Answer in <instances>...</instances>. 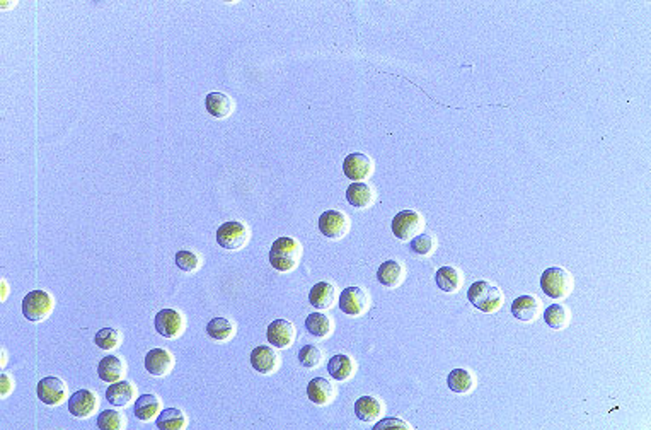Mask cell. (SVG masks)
I'll use <instances>...</instances> for the list:
<instances>
[{
    "label": "cell",
    "mask_w": 651,
    "mask_h": 430,
    "mask_svg": "<svg viewBox=\"0 0 651 430\" xmlns=\"http://www.w3.org/2000/svg\"><path fill=\"white\" fill-rule=\"evenodd\" d=\"M374 171V162L368 155L360 154V152H353V154L346 155L343 162V173L351 181H363Z\"/></svg>",
    "instance_id": "obj_11"
},
{
    "label": "cell",
    "mask_w": 651,
    "mask_h": 430,
    "mask_svg": "<svg viewBox=\"0 0 651 430\" xmlns=\"http://www.w3.org/2000/svg\"><path fill=\"white\" fill-rule=\"evenodd\" d=\"M125 374V362L116 355H108L101 359L97 366V376L104 382H116L123 377Z\"/></svg>",
    "instance_id": "obj_24"
},
{
    "label": "cell",
    "mask_w": 651,
    "mask_h": 430,
    "mask_svg": "<svg viewBox=\"0 0 651 430\" xmlns=\"http://www.w3.org/2000/svg\"><path fill=\"white\" fill-rule=\"evenodd\" d=\"M14 388V381H13V377L9 376V374H6V373H2V376H0V394H2V398H6L7 394L10 393V391H13Z\"/></svg>",
    "instance_id": "obj_39"
},
{
    "label": "cell",
    "mask_w": 651,
    "mask_h": 430,
    "mask_svg": "<svg viewBox=\"0 0 651 430\" xmlns=\"http://www.w3.org/2000/svg\"><path fill=\"white\" fill-rule=\"evenodd\" d=\"M36 394L41 403L48 406H57L65 401L66 384L57 376L43 377L36 386Z\"/></svg>",
    "instance_id": "obj_8"
},
{
    "label": "cell",
    "mask_w": 651,
    "mask_h": 430,
    "mask_svg": "<svg viewBox=\"0 0 651 430\" xmlns=\"http://www.w3.org/2000/svg\"><path fill=\"white\" fill-rule=\"evenodd\" d=\"M249 240V230L246 224L237 221H230L222 224L217 229V244L223 249L235 251V249L244 248Z\"/></svg>",
    "instance_id": "obj_5"
},
{
    "label": "cell",
    "mask_w": 651,
    "mask_h": 430,
    "mask_svg": "<svg viewBox=\"0 0 651 430\" xmlns=\"http://www.w3.org/2000/svg\"><path fill=\"white\" fill-rule=\"evenodd\" d=\"M353 370H355V363H353V361L348 357V355L338 354V355H335V357L329 359L328 373H329V376H331L332 379H336V381H346V379H350Z\"/></svg>",
    "instance_id": "obj_27"
},
{
    "label": "cell",
    "mask_w": 651,
    "mask_h": 430,
    "mask_svg": "<svg viewBox=\"0 0 651 430\" xmlns=\"http://www.w3.org/2000/svg\"><path fill=\"white\" fill-rule=\"evenodd\" d=\"M540 303L536 296H520L512 303V314L519 321L531 323L539 316Z\"/></svg>",
    "instance_id": "obj_16"
},
{
    "label": "cell",
    "mask_w": 651,
    "mask_h": 430,
    "mask_svg": "<svg viewBox=\"0 0 651 430\" xmlns=\"http://www.w3.org/2000/svg\"><path fill=\"white\" fill-rule=\"evenodd\" d=\"M302 246L293 237H278L270 249V263L276 272H292L299 265Z\"/></svg>",
    "instance_id": "obj_1"
},
{
    "label": "cell",
    "mask_w": 651,
    "mask_h": 430,
    "mask_svg": "<svg viewBox=\"0 0 651 430\" xmlns=\"http://www.w3.org/2000/svg\"><path fill=\"white\" fill-rule=\"evenodd\" d=\"M266 338L274 349H287L295 340V326L288 319H274L268 326Z\"/></svg>",
    "instance_id": "obj_12"
},
{
    "label": "cell",
    "mask_w": 651,
    "mask_h": 430,
    "mask_svg": "<svg viewBox=\"0 0 651 430\" xmlns=\"http://www.w3.org/2000/svg\"><path fill=\"white\" fill-rule=\"evenodd\" d=\"M307 396L314 405H328L335 398V386L328 379L316 377L307 384Z\"/></svg>",
    "instance_id": "obj_20"
},
{
    "label": "cell",
    "mask_w": 651,
    "mask_h": 430,
    "mask_svg": "<svg viewBox=\"0 0 651 430\" xmlns=\"http://www.w3.org/2000/svg\"><path fill=\"white\" fill-rule=\"evenodd\" d=\"M468 299L476 310L482 312H496L503 304V292L488 280H477L469 287Z\"/></svg>",
    "instance_id": "obj_2"
},
{
    "label": "cell",
    "mask_w": 651,
    "mask_h": 430,
    "mask_svg": "<svg viewBox=\"0 0 651 430\" xmlns=\"http://www.w3.org/2000/svg\"><path fill=\"white\" fill-rule=\"evenodd\" d=\"M160 408H162V403H160L159 398L155 394L147 393L142 394L139 400L135 401V406H133V413L139 420L142 422H150L152 418H155L160 413Z\"/></svg>",
    "instance_id": "obj_23"
},
{
    "label": "cell",
    "mask_w": 651,
    "mask_h": 430,
    "mask_svg": "<svg viewBox=\"0 0 651 430\" xmlns=\"http://www.w3.org/2000/svg\"><path fill=\"white\" fill-rule=\"evenodd\" d=\"M155 331L164 338H176L183 333L184 330V318L179 311L176 310H162L155 314L154 319Z\"/></svg>",
    "instance_id": "obj_9"
},
{
    "label": "cell",
    "mask_w": 651,
    "mask_h": 430,
    "mask_svg": "<svg viewBox=\"0 0 651 430\" xmlns=\"http://www.w3.org/2000/svg\"><path fill=\"white\" fill-rule=\"evenodd\" d=\"M6 296H7V284H6V280H2V300L6 299Z\"/></svg>",
    "instance_id": "obj_40"
},
{
    "label": "cell",
    "mask_w": 651,
    "mask_h": 430,
    "mask_svg": "<svg viewBox=\"0 0 651 430\" xmlns=\"http://www.w3.org/2000/svg\"><path fill=\"white\" fill-rule=\"evenodd\" d=\"M447 384H449V388L452 389L454 393L465 394L472 389L474 377L468 369H454L450 370L449 377H447Z\"/></svg>",
    "instance_id": "obj_30"
},
{
    "label": "cell",
    "mask_w": 651,
    "mask_h": 430,
    "mask_svg": "<svg viewBox=\"0 0 651 430\" xmlns=\"http://www.w3.org/2000/svg\"><path fill=\"white\" fill-rule=\"evenodd\" d=\"M205 108L214 118L223 120L232 115L234 101L227 95H223V92H210L205 97Z\"/></svg>",
    "instance_id": "obj_21"
},
{
    "label": "cell",
    "mask_w": 651,
    "mask_h": 430,
    "mask_svg": "<svg viewBox=\"0 0 651 430\" xmlns=\"http://www.w3.org/2000/svg\"><path fill=\"white\" fill-rule=\"evenodd\" d=\"M234 331V323L227 318H214L206 324V335L217 342H225V340L232 338Z\"/></svg>",
    "instance_id": "obj_31"
},
{
    "label": "cell",
    "mask_w": 651,
    "mask_h": 430,
    "mask_svg": "<svg viewBox=\"0 0 651 430\" xmlns=\"http://www.w3.org/2000/svg\"><path fill=\"white\" fill-rule=\"evenodd\" d=\"M346 200L355 209H367L375 200V193L370 185L362 181H353L346 190Z\"/></svg>",
    "instance_id": "obj_19"
},
{
    "label": "cell",
    "mask_w": 651,
    "mask_h": 430,
    "mask_svg": "<svg viewBox=\"0 0 651 430\" xmlns=\"http://www.w3.org/2000/svg\"><path fill=\"white\" fill-rule=\"evenodd\" d=\"M278 363H280V359H278V354L274 352V349H272V347L260 345L251 352V366H253V369L258 370L260 374L274 373Z\"/></svg>",
    "instance_id": "obj_15"
},
{
    "label": "cell",
    "mask_w": 651,
    "mask_h": 430,
    "mask_svg": "<svg viewBox=\"0 0 651 430\" xmlns=\"http://www.w3.org/2000/svg\"><path fill=\"white\" fill-rule=\"evenodd\" d=\"M410 248L416 256H428L435 248V240L430 234H418L411 240Z\"/></svg>",
    "instance_id": "obj_37"
},
{
    "label": "cell",
    "mask_w": 651,
    "mask_h": 430,
    "mask_svg": "<svg viewBox=\"0 0 651 430\" xmlns=\"http://www.w3.org/2000/svg\"><path fill=\"white\" fill-rule=\"evenodd\" d=\"M94 343L101 350H115L121 343V333L115 328H103L94 336Z\"/></svg>",
    "instance_id": "obj_34"
},
{
    "label": "cell",
    "mask_w": 651,
    "mask_h": 430,
    "mask_svg": "<svg viewBox=\"0 0 651 430\" xmlns=\"http://www.w3.org/2000/svg\"><path fill=\"white\" fill-rule=\"evenodd\" d=\"M350 229V221L341 210H326L319 217V230L328 240H341Z\"/></svg>",
    "instance_id": "obj_7"
},
{
    "label": "cell",
    "mask_w": 651,
    "mask_h": 430,
    "mask_svg": "<svg viewBox=\"0 0 651 430\" xmlns=\"http://www.w3.org/2000/svg\"><path fill=\"white\" fill-rule=\"evenodd\" d=\"M435 282H437L440 291L454 294L462 285V275L456 267H442L435 273Z\"/></svg>",
    "instance_id": "obj_25"
},
{
    "label": "cell",
    "mask_w": 651,
    "mask_h": 430,
    "mask_svg": "<svg viewBox=\"0 0 651 430\" xmlns=\"http://www.w3.org/2000/svg\"><path fill=\"white\" fill-rule=\"evenodd\" d=\"M135 398V386L130 381H116L111 382L108 389H106V400L113 406H127L130 405Z\"/></svg>",
    "instance_id": "obj_17"
},
{
    "label": "cell",
    "mask_w": 651,
    "mask_h": 430,
    "mask_svg": "<svg viewBox=\"0 0 651 430\" xmlns=\"http://www.w3.org/2000/svg\"><path fill=\"white\" fill-rule=\"evenodd\" d=\"M387 427H399V429H411L410 424L401 420V418H386V420H380L379 424L374 425V430H380V429H387Z\"/></svg>",
    "instance_id": "obj_38"
},
{
    "label": "cell",
    "mask_w": 651,
    "mask_h": 430,
    "mask_svg": "<svg viewBox=\"0 0 651 430\" xmlns=\"http://www.w3.org/2000/svg\"><path fill=\"white\" fill-rule=\"evenodd\" d=\"M323 362V350L317 345H304L299 350V363L305 369H316Z\"/></svg>",
    "instance_id": "obj_35"
},
{
    "label": "cell",
    "mask_w": 651,
    "mask_h": 430,
    "mask_svg": "<svg viewBox=\"0 0 651 430\" xmlns=\"http://www.w3.org/2000/svg\"><path fill=\"white\" fill-rule=\"evenodd\" d=\"M174 366V357L166 349H152L145 355V369L150 376L164 377L171 373Z\"/></svg>",
    "instance_id": "obj_14"
},
{
    "label": "cell",
    "mask_w": 651,
    "mask_h": 430,
    "mask_svg": "<svg viewBox=\"0 0 651 430\" xmlns=\"http://www.w3.org/2000/svg\"><path fill=\"white\" fill-rule=\"evenodd\" d=\"M97 405V394L89 389L76 391L72 396L69 398V412L77 418H89L96 412Z\"/></svg>",
    "instance_id": "obj_13"
},
{
    "label": "cell",
    "mask_w": 651,
    "mask_h": 430,
    "mask_svg": "<svg viewBox=\"0 0 651 430\" xmlns=\"http://www.w3.org/2000/svg\"><path fill=\"white\" fill-rule=\"evenodd\" d=\"M309 303L316 310H329L336 303V287L331 282L316 284L309 292Z\"/></svg>",
    "instance_id": "obj_18"
},
{
    "label": "cell",
    "mask_w": 651,
    "mask_h": 430,
    "mask_svg": "<svg viewBox=\"0 0 651 430\" xmlns=\"http://www.w3.org/2000/svg\"><path fill=\"white\" fill-rule=\"evenodd\" d=\"M423 228V219L421 215L414 210H401L399 214L394 215L392 219L391 229L394 233V236L401 241H407L413 240L414 236H418V233Z\"/></svg>",
    "instance_id": "obj_6"
},
{
    "label": "cell",
    "mask_w": 651,
    "mask_h": 430,
    "mask_svg": "<svg viewBox=\"0 0 651 430\" xmlns=\"http://www.w3.org/2000/svg\"><path fill=\"white\" fill-rule=\"evenodd\" d=\"M382 413V403L374 396H362L355 401V415L362 422H375Z\"/></svg>",
    "instance_id": "obj_26"
},
{
    "label": "cell",
    "mask_w": 651,
    "mask_h": 430,
    "mask_svg": "<svg viewBox=\"0 0 651 430\" xmlns=\"http://www.w3.org/2000/svg\"><path fill=\"white\" fill-rule=\"evenodd\" d=\"M97 427L101 430H121L127 427V418L116 410H104L97 417Z\"/></svg>",
    "instance_id": "obj_33"
},
{
    "label": "cell",
    "mask_w": 651,
    "mask_h": 430,
    "mask_svg": "<svg viewBox=\"0 0 651 430\" xmlns=\"http://www.w3.org/2000/svg\"><path fill=\"white\" fill-rule=\"evenodd\" d=\"M55 300L46 291H31L22 299V314L27 321L39 323L50 316L53 311Z\"/></svg>",
    "instance_id": "obj_4"
},
{
    "label": "cell",
    "mask_w": 651,
    "mask_h": 430,
    "mask_svg": "<svg viewBox=\"0 0 651 430\" xmlns=\"http://www.w3.org/2000/svg\"><path fill=\"white\" fill-rule=\"evenodd\" d=\"M404 267L398 260H387L377 270V280L384 287L394 289L402 282Z\"/></svg>",
    "instance_id": "obj_22"
},
{
    "label": "cell",
    "mask_w": 651,
    "mask_h": 430,
    "mask_svg": "<svg viewBox=\"0 0 651 430\" xmlns=\"http://www.w3.org/2000/svg\"><path fill=\"white\" fill-rule=\"evenodd\" d=\"M544 321L552 330H563L570 323V312L563 304H551L546 311H544Z\"/></svg>",
    "instance_id": "obj_32"
},
{
    "label": "cell",
    "mask_w": 651,
    "mask_h": 430,
    "mask_svg": "<svg viewBox=\"0 0 651 430\" xmlns=\"http://www.w3.org/2000/svg\"><path fill=\"white\" fill-rule=\"evenodd\" d=\"M540 289L551 299H564L573 291V277L568 270L551 267L544 270V273L540 275Z\"/></svg>",
    "instance_id": "obj_3"
},
{
    "label": "cell",
    "mask_w": 651,
    "mask_h": 430,
    "mask_svg": "<svg viewBox=\"0 0 651 430\" xmlns=\"http://www.w3.org/2000/svg\"><path fill=\"white\" fill-rule=\"evenodd\" d=\"M174 260H176V265H178V268L186 273L195 272V270H198L200 267V256L196 255L195 251H191V249H181V251H178L176 253Z\"/></svg>",
    "instance_id": "obj_36"
},
{
    "label": "cell",
    "mask_w": 651,
    "mask_h": 430,
    "mask_svg": "<svg viewBox=\"0 0 651 430\" xmlns=\"http://www.w3.org/2000/svg\"><path fill=\"white\" fill-rule=\"evenodd\" d=\"M305 328H307L309 333L316 336V338H326V336L331 335L332 321L328 314L312 312V314H309L307 319H305Z\"/></svg>",
    "instance_id": "obj_29"
},
{
    "label": "cell",
    "mask_w": 651,
    "mask_h": 430,
    "mask_svg": "<svg viewBox=\"0 0 651 430\" xmlns=\"http://www.w3.org/2000/svg\"><path fill=\"white\" fill-rule=\"evenodd\" d=\"M155 425L160 430H183L186 427V415L179 408H166L157 415Z\"/></svg>",
    "instance_id": "obj_28"
},
{
    "label": "cell",
    "mask_w": 651,
    "mask_h": 430,
    "mask_svg": "<svg viewBox=\"0 0 651 430\" xmlns=\"http://www.w3.org/2000/svg\"><path fill=\"white\" fill-rule=\"evenodd\" d=\"M340 310L348 316H362L368 310V296L360 287H346L340 294Z\"/></svg>",
    "instance_id": "obj_10"
},
{
    "label": "cell",
    "mask_w": 651,
    "mask_h": 430,
    "mask_svg": "<svg viewBox=\"0 0 651 430\" xmlns=\"http://www.w3.org/2000/svg\"><path fill=\"white\" fill-rule=\"evenodd\" d=\"M6 361H7V357H6V350H2V367L6 366Z\"/></svg>",
    "instance_id": "obj_41"
}]
</instances>
